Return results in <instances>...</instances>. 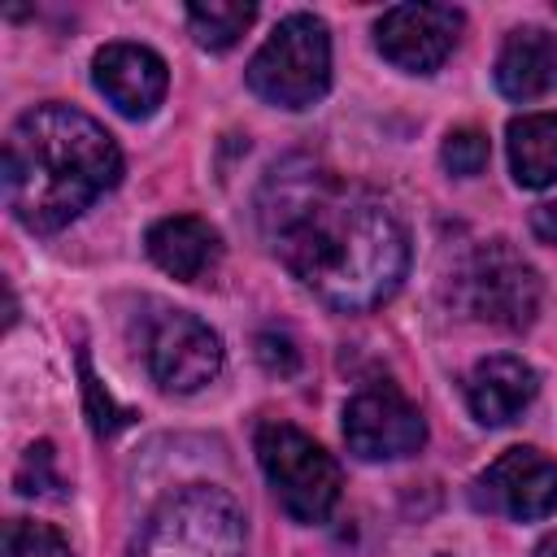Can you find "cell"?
<instances>
[{
	"mask_svg": "<svg viewBox=\"0 0 557 557\" xmlns=\"http://www.w3.org/2000/svg\"><path fill=\"white\" fill-rule=\"evenodd\" d=\"M4 557H74V553H70V544L52 527L13 518L4 527Z\"/></svg>",
	"mask_w": 557,
	"mask_h": 557,
	"instance_id": "e0dca14e",
	"label": "cell"
},
{
	"mask_svg": "<svg viewBox=\"0 0 557 557\" xmlns=\"http://www.w3.org/2000/svg\"><path fill=\"white\" fill-rule=\"evenodd\" d=\"M257 218L278 261L339 313L383 305L409 270V235L400 218L374 191L352 187L305 157L265 174Z\"/></svg>",
	"mask_w": 557,
	"mask_h": 557,
	"instance_id": "6da1fadb",
	"label": "cell"
},
{
	"mask_svg": "<svg viewBox=\"0 0 557 557\" xmlns=\"http://www.w3.org/2000/svg\"><path fill=\"white\" fill-rule=\"evenodd\" d=\"M148 374L165 392H196L222 370V339L209 322L183 309H161L144 331Z\"/></svg>",
	"mask_w": 557,
	"mask_h": 557,
	"instance_id": "52a82bcc",
	"label": "cell"
},
{
	"mask_svg": "<svg viewBox=\"0 0 557 557\" xmlns=\"http://www.w3.org/2000/svg\"><path fill=\"white\" fill-rule=\"evenodd\" d=\"M117 178L122 152L113 135L70 104H35L9 126L4 200L13 218L35 235L70 226Z\"/></svg>",
	"mask_w": 557,
	"mask_h": 557,
	"instance_id": "7a4b0ae2",
	"label": "cell"
},
{
	"mask_svg": "<svg viewBox=\"0 0 557 557\" xmlns=\"http://www.w3.org/2000/svg\"><path fill=\"white\" fill-rule=\"evenodd\" d=\"M461 9L453 4H396L374 22L379 52L405 74H431L461 39Z\"/></svg>",
	"mask_w": 557,
	"mask_h": 557,
	"instance_id": "30bf717a",
	"label": "cell"
},
{
	"mask_svg": "<svg viewBox=\"0 0 557 557\" xmlns=\"http://www.w3.org/2000/svg\"><path fill=\"white\" fill-rule=\"evenodd\" d=\"M144 244H148V257L178 283H200L222 257L218 231L205 218H191V213L161 218L157 226H148Z\"/></svg>",
	"mask_w": 557,
	"mask_h": 557,
	"instance_id": "5bb4252c",
	"label": "cell"
},
{
	"mask_svg": "<svg viewBox=\"0 0 557 557\" xmlns=\"http://www.w3.org/2000/svg\"><path fill=\"white\" fill-rule=\"evenodd\" d=\"M531 231L544 239V244H557V200H544L531 209Z\"/></svg>",
	"mask_w": 557,
	"mask_h": 557,
	"instance_id": "7402d4cb",
	"label": "cell"
},
{
	"mask_svg": "<svg viewBox=\"0 0 557 557\" xmlns=\"http://www.w3.org/2000/svg\"><path fill=\"white\" fill-rule=\"evenodd\" d=\"M257 361H261L270 374L292 379V374L300 370V348H296V339L283 335V331H261V335H257Z\"/></svg>",
	"mask_w": 557,
	"mask_h": 557,
	"instance_id": "ffe728a7",
	"label": "cell"
},
{
	"mask_svg": "<svg viewBox=\"0 0 557 557\" xmlns=\"http://www.w3.org/2000/svg\"><path fill=\"white\" fill-rule=\"evenodd\" d=\"M131 557H244V509L222 487L187 483L148 513Z\"/></svg>",
	"mask_w": 557,
	"mask_h": 557,
	"instance_id": "3957f363",
	"label": "cell"
},
{
	"mask_svg": "<svg viewBox=\"0 0 557 557\" xmlns=\"http://www.w3.org/2000/svg\"><path fill=\"white\" fill-rule=\"evenodd\" d=\"M509 165L522 187L557 183V113H527L509 122Z\"/></svg>",
	"mask_w": 557,
	"mask_h": 557,
	"instance_id": "9a60e30c",
	"label": "cell"
},
{
	"mask_svg": "<svg viewBox=\"0 0 557 557\" xmlns=\"http://www.w3.org/2000/svg\"><path fill=\"white\" fill-rule=\"evenodd\" d=\"M252 448H257L270 492L278 496V505L292 522L313 527V522L331 518V509L339 500V466L318 440H309L292 422H261Z\"/></svg>",
	"mask_w": 557,
	"mask_h": 557,
	"instance_id": "5b68a950",
	"label": "cell"
},
{
	"mask_svg": "<svg viewBox=\"0 0 557 557\" xmlns=\"http://www.w3.org/2000/svg\"><path fill=\"white\" fill-rule=\"evenodd\" d=\"M91 78L100 96L126 117H148L170 87L165 61L144 44H104L91 57Z\"/></svg>",
	"mask_w": 557,
	"mask_h": 557,
	"instance_id": "8fae6325",
	"label": "cell"
},
{
	"mask_svg": "<svg viewBox=\"0 0 557 557\" xmlns=\"http://www.w3.org/2000/svg\"><path fill=\"white\" fill-rule=\"evenodd\" d=\"M252 17H257V9L252 4H235V0L187 4V26H191L196 44L209 48V52H226L252 26Z\"/></svg>",
	"mask_w": 557,
	"mask_h": 557,
	"instance_id": "2e32d148",
	"label": "cell"
},
{
	"mask_svg": "<svg viewBox=\"0 0 557 557\" xmlns=\"http://www.w3.org/2000/svg\"><path fill=\"white\" fill-rule=\"evenodd\" d=\"M78 366H83V392H87L91 422H96V431H100V435H113L117 426H126V422H131V413H126V409H117V405L109 400V392H100V383H96V374H91V366H87V352L78 357Z\"/></svg>",
	"mask_w": 557,
	"mask_h": 557,
	"instance_id": "44dd1931",
	"label": "cell"
},
{
	"mask_svg": "<svg viewBox=\"0 0 557 557\" xmlns=\"http://www.w3.org/2000/svg\"><path fill=\"white\" fill-rule=\"evenodd\" d=\"M474 505L513 522H540L557 509V461L540 448H509L474 479Z\"/></svg>",
	"mask_w": 557,
	"mask_h": 557,
	"instance_id": "9c48e42d",
	"label": "cell"
},
{
	"mask_svg": "<svg viewBox=\"0 0 557 557\" xmlns=\"http://www.w3.org/2000/svg\"><path fill=\"white\" fill-rule=\"evenodd\" d=\"M540 392V379L535 370L522 361V357H509V352H496V357H483L474 361V370L466 374V405L470 413L483 422V426H505L513 422Z\"/></svg>",
	"mask_w": 557,
	"mask_h": 557,
	"instance_id": "7c38bea8",
	"label": "cell"
},
{
	"mask_svg": "<svg viewBox=\"0 0 557 557\" xmlns=\"http://www.w3.org/2000/svg\"><path fill=\"white\" fill-rule=\"evenodd\" d=\"M496 87L509 100H540L557 91V35L544 26H518L496 57Z\"/></svg>",
	"mask_w": 557,
	"mask_h": 557,
	"instance_id": "4fadbf2b",
	"label": "cell"
},
{
	"mask_svg": "<svg viewBox=\"0 0 557 557\" xmlns=\"http://www.w3.org/2000/svg\"><path fill=\"white\" fill-rule=\"evenodd\" d=\"M13 483H17V492H26V496H57L61 474H57V461H52V444L26 448V457H22Z\"/></svg>",
	"mask_w": 557,
	"mask_h": 557,
	"instance_id": "d6986e66",
	"label": "cell"
},
{
	"mask_svg": "<svg viewBox=\"0 0 557 557\" xmlns=\"http://www.w3.org/2000/svg\"><path fill=\"white\" fill-rule=\"evenodd\" d=\"M426 440V422L418 405L392 387V383H370L344 405V444L361 461H396L418 453Z\"/></svg>",
	"mask_w": 557,
	"mask_h": 557,
	"instance_id": "ba28073f",
	"label": "cell"
},
{
	"mask_svg": "<svg viewBox=\"0 0 557 557\" xmlns=\"http://www.w3.org/2000/svg\"><path fill=\"white\" fill-rule=\"evenodd\" d=\"M457 292H461L466 313H474L479 322L505 326V331L531 326L540 313V296H544L535 265L505 239L479 244L466 257V265L457 274Z\"/></svg>",
	"mask_w": 557,
	"mask_h": 557,
	"instance_id": "8992f818",
	"label": "cell"
},
{
	"mask_svg": "<svg viewBox=\"0 0 557 557\" xmlns=\"http://www.w3.org/2000/svg\"><path fill=\"white\" fill-rule=\"evenodd\" d=\"M248 87L278 109H309L331 87V35L313 13L283 17L248 61Z\"/></svg>",
	"mask_w": 557,
	"mask_h": 557,
	"instance_id": "277c9868",
	"label": "cell"
},
{
	"mask_svg": "<svg viewBox=\"0 0 557 557\" xmlns=\"http://www.w3.org/2000/svg\"><path fill=\"white\" fill-rule=\"evenodd\" d=\"M535 557H557V531L540 540V548H535Z\"/></svg>",
	"mask_w": 557,
	"mask_h": 557,
	"instance_id": "603a6c76",
	"label": "cell"
},
{
	"mask_svg": "<svg viewBox=\"0 0 557 557\" xmlns=\"http://www.w3.org/2000/svg\"><path fill=\"white\" fill-rule=\"evenodd\" d=\"M440 157H444V170H448V174H457V178H474V174L487 165V135L474 131V126L448 131Z\"/></svg>",
	"mask_w": 557,
	"mask_h": 557,
	"instance_id": "ac0fdd59",
	"label": "cell"
}]
</instances>
